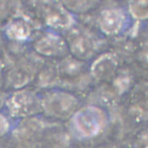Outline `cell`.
Segmentation results:
<instances>
[{
	"label": "cell",
	"instance_id": "cell-1",
	"mask_svg": "<svg viewBox=\"0 0 148 148\" xmlns=\"http://www.w3.org/2000/svg\"><path fill=\"white\" fill-rule=\"evenodd\" d=\"M125 20V15L120 10L111 9L102 13L100 19L101 28L105 33L111 34L121 28Z\"/></svg>",
	"mask_w": 148,
	"mask_h": 148
},
{
	"label": "cell",
	"instance_id": "cell-2",
	"mask_svg": "<svg viewBox=\"0 0 148 148\" xmlns=\"http://www.w3.org/2000/svg\"><path fill=\"white\" fill-rule=\"evenodd\" d=\"M78 124L80 129L86 133L96 131L98 129L100 121V115L97 109L88 108L82 111L77 117Z\"/></svg>",
	"mask_w": 148,
	"mask_h": 148
},
{
	"label": "cell",
	"instance_id": "cell-3",
	"mask_svg": "<svg viewBox=\"0 0 148 148\" xmlns=\"http://www.w3.org/2000/svg\"><path fill=\"white\" fill-rule=\"evenodd\" d=\"M64 43L61 39L54 36H47L38 41L37 50L45 55H56L64 49Z\"/></svg>",
	"mask_w": 148,
	"mask_h": 148
},
{
	"label": "cell",
	"instance_id": "cell-4",
	"mask_svg": "<svg viewBox=\"0 0 148 148\" xmlns=\"http://www.w3.org/2000/svg\"><path fill=\"white\" fill-rule=\"evenodd\" d=\"M34 96L29 93L21 92L13 96L11 99V109L16 113H22L29 111L34 105Z\"/></svg>",
	"mask_w": 148,
	"mask_h": 148
},
{
	"label": "cell",
	"instance_id": "cell-5",
	"mask_svg": "<svg viewBox=\"0 0 148 148\" xmlns=\"http://www.w3.org/2000/svg\"><path fill=\"white\" fill-rule=\"evenodd\" d=\"M47 104L51 109H59L60 111L70 109L75 104V99L72 96L64 94H56L48 98Z\"/></svg>",
	"mask_w": 148,
	"mask_h": 148
},
{
	"label": "cell",
	"instance_id": "cell-6",
	"mask_svg": "<svg viewBox=\"0 0 148 148\" xmlns=\"http://www.w3.org/2000/svg\"><path fill=\"white\" fill-rule=\"evenodd\" d=\"M116 66L114 58L111 56H104L97 60L92 66V71L97 77L101 78L111 73Z\"/></svg>",
	"mask_w": 148,
	"mask_h": 148
},
{
	"label": "cell",
	"instance_id": "cell-7",
	"mask_svg": "<svg viewBox=\"0 0 148 148\" xmlns=\"http://www.w3.org/2000/svg\"><path fill=\"white\" fill-rule=\"evenodd\" d=\"M92 45L86 38L82 36H76L71 42V47L73 53L77 56L86 57L92 50Z\"/></svg>",
	"mask_w": 148,
	"mask_h": 148
},
{
	"label": "cell",
	"instance_id": "cell-8",
	"mask_svg": "<svg viewBox=\"0 0 148 148\" xmlns=\"http://www.w3.org/2000/svg\"><path fill=\"white\" fill-rule=\"evenodd\" d=\"M8 35L16 39H25L29 35V28L22 22H15L11 24L8 30Z\"/></svg>",
	"mask_w": 148,
	"mask_h": 148
},
{
	"label": "cell",
	"instance_id": "cell-9",
	"mask_svg": "<svg viewBox=\"0 0 148 148\" xmlns=\"http://www.w3.org/2000/svg\"><path fill=\"white\" fill-rule=\"evenodd\" d=\"M130 9L136 17L144 18L148 16V1H135L131 4Z\"/></svg>",
	"mask_w": 148,
	"mask_h": 148
},
{
	"label": "cell",
	"instance_id": "cell-10",
	"mask_svg": "<svg viewBox=\"0 0 148 148\" xmlns=\"http://www.w3.org/2000/svg\"><path fill=\"white\" fill-rule=\"evenodd\" d=\"M8 124L6 120L3 117L0 116V134L4 133L7 129Z\"/></svg>",
	"mask_w": 148,
	"mask_h": 148
}]
</instances>
